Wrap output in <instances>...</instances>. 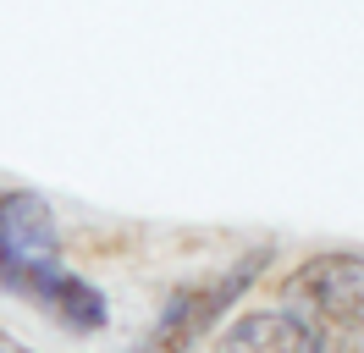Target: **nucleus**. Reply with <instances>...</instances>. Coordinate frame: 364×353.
Masks as SVG:
<instances>
[{
	"instance_id": "nucleus-1",
	"label": "nucleus",
	"mask_w": 364,
	"mask_h": 353,
	"mask_svg": "<svg viewBox=\"0 0 364 353\" xmlns=\"http://www.w3.org/2000/svg\"><path fill=\"white\" fill-rule=\"evenodd\" d=\"M0 293H17L55 315L67 331H100L111 320L105 293L61 265V232L55 210L33 188L0 194Z\"/></svg>"
},
{
	"instance_id": "nucleus-2",
	"label": "nucleus",
	"mask_w": 364,
	"mask_h": 353,
	"mask_svg": "<svg viewBox=\"0 0 364 353\" xmlns=\"http://www.w3.org/2000/svg\"><path fill=\"white\" fill-rule=\"evenodd\" d=\"M282 304L320 337V353H364V254H315L282 282Z\"/></svg>"
},
{
	"instance_id": "nucleus-3",
	"label": "nucleus",
	"mask_w": 364,
	"mask_h": 353,
	"mask_svg": "<svg viewBox=\"0 0 364 353\" xmlns=\"http://www.w3.org/2000/svg\"><path fill=\"white\" fill-rule=\"evenodd\" d=\"M265 260H271V248H249L232 270H221V276H210V282H199V287L171 293V304L160 309L155 331L144 337V348H138V353H182V348H193V342H199V337H205V331L215 326L243 293H249V282L265 270Z\"/></svg>"
},
{
	"instance_id": "nucleus-4",
	"label": "nucleus",
	"mask_w": 364,
	"mask_h": 353,
	"mask_svg": "<svg viewBox=\"0 0 364 353\" xmlns=\"http://www.w3.org/2000/svg\"><path fill=\"white\" fill-rule=\"evenodd\" d=\"M210 353H320V337L309 331V320L298 309H254L237 315L227 326V337H215Z\"/></svg>"
},
{
	"instance_id": "nucleus-5",
	"label": "nucleus",
	"mask_w": 364,
	"mask_h": 353,
	"mask_svg": "<svg viewBox=\"0 0 364 353\" xmlns=\"http://www.w3.org/2000/svg\"><path fill=\"white\" fill-rule=\"evenodd\" d=\"M0 353H33V348H23L17 337H6V331H0Z\"/></svg>"
}]
</instances>
